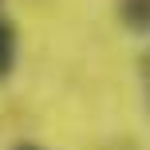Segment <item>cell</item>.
I'll return each instance as SVG.
<instances>
[{"instance_id":"cell-1","label":"cell","mask_w":150,"mask_h":150,"mask_svg":"<svg viewBox=\"0 0 150 150\" xmlns=\"http://www.w3.org/2000/svg\"><path fill=\"white\" fill-rule=\"evenodd\" d=\"M119 20L122 28L150 36V0H119Z\"/></svg>"},{"instance_id":"cell-4","label":"cell","mask_w":150,"mask_h":150,"mask_svg":"<svg viewBox=\"0 0 150 150\" xmlns=\"http://www.w3.org/2000/svg\"><path fill=\"white\" fill-rule=\"evenodd\" d=\"M0 8H4V0H0Z\"/></svg>"},{"instance_id":"cell-3","label":"cell","mask_w":150,"mask_h":150,"mask_svg":"<svg viewBox=\"0 0 150 150\" xmlns=\"http://www.w3.org/2000/svg\"><path fill=\"white\" fill-rule=\"evenodd\" d=\"M16 150H40V146H16Z\"/></svg>"},{"instance_id":"cell-2","label":"cell","mask_w":150,"mask_h":150,"mask_svg":"<svg viewBox=\"0 0 150 150\" xmlns=\"http://www.w3.org/2000/svg\"><path fill=\"white\" fill-rule=\"evenodd\" d=\"M16 47H20V40H16V24L8 20V16H0V83L12 75L16 67Z\"/></svg>"}]
</instances>
